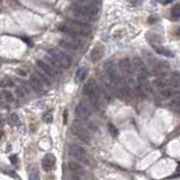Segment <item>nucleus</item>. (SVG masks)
I'll return each mask as SVG.
<instances>
[{"label": "nucleus", "mask_w": 180, "mask_h": 180, "mask_svg": "<svg viewBox=\"0 0 180 180\" xmlns=\"http://www.w3.org/2000/svg\"><path fill=\"white\" fill-rule=\"evenodd\" d=\"M76 115H77L78 118H80V119H88L89 117H90V115H91V110H90V108L88 107V105H86L85 103H79L77 105V107H76Z\"/></svg>", "instance_id": "obj_11"}, {"label": "nucleus", "mask_w": 180, "mask_h": 180, "mask_svg": "<svg viewBox=\"0 0 180 180\" xmlns=\"http://www.w3.org/2000/svg\"><path fill=\"white\" fill-rule=\"evenodd\" d=\"M35 74L39 78V79H41V81L43 82V85H47V86H50V85H51L50 78L46 77V76H45V74L43 73V72H42V73H41V72H36Z\"/></svg>", "instance_id": "obj_22"}, {"label": "nucleus", "mask_w": 180, "mask_h": 180, "mask_svg": "<svg viewBox=\"0 0 180 180\" xmlns=\"http://www.w3.org/2000/svg\"><path fill=\"white\" fill-rule=\"evenodd\" d=\"M71 180H83V179L80 177V176H78V174H73V176L71 177Z\"/></svg>", "instance_id": "obj_30"}, {"label": "nucleus", "mask_w": 180, "mask_h": 180, "mask_svg": "<svg viewBox=\"0 0 180 180\" xmlns=\"http://www.w3.org/2000/svg\"><path fill=\"white\" fill-rule=\"evenodd\" d=\"M17 72L19 74H21V76H23V77H25V76H26V72H25V71L24 70H21V69H19V70H17Z\"/></svg>", "instance_id": "obj_31"}, {"label": "nucleus", "mask_w": 180, "mask_h": 180, "mask_svg": "<svg viewBox=\"0 0 180 180\" xmlns=\"http://www.w3.org/2000/svg\"><path fill=\"white\" fill-rule=\"evenodd\" d=\"M104 53H105V48H104L103 45H97L96 47H94L90 52V61L92 63H97L98 61H100L101 58L104 56Z\"/></svg>", "instance_id": "obj_12"}, {"label": "nucleus", "mask_w": 180, "mask_h": 180, "mask_svg": "<svg viewBox=\"0 0 180 180\" xmlns=\"http://www.w3.org/2000/svg\"><path fill=\"white\" fill-rule=\"evenodd\" d=\"M2 136H3V133L1 132V131H0V140H1V137H2Z\"/></svg>", "instance_id": "obj_32"}, {"label": "nucleus", "mask_w": 180, "mask_h": 180, "mask_svg": "<svg viewBox=\"0 0 180 180\" xmlns=\"http://www.w3.org/2000/svg\"><path fill=\"white\" fill-rule=\"evenodd\" d=\"M30 86L32 87L34 90H36V91H42L44 85H43L41 79H39L35 73H33L30 76Z\"/></svg>", "instance_id": "obj_15"}, {"label": "nucleus", "mask_w": 180, "mask_h": 180, "mask_svg": "<svg viewBox=\"0 0 180 180\" xmlns=\"http://www.w3.org/2000/svg\"><path fill=\"white\" fill-rule=\"evenodd\" d=\"M2 97L5 98L6 101H14V96L10 91H7V90H3L2 91Z\"/></svg>", "instance_id": "obj_26"}, {"label": "nucleus", "mask_w": 180, "mask_h": 180, "mask_svg": "<svg viewBox=\"0 0 180 180\" xmlns=\"http://www.w3.org/2000/svg\"><path fill=\"white\" fill-rule=\"evenodd\" d=\"M48 56H51L52 59L55 61L61 69H68L71 65V59L68 54H65L59 48H50L47 51Z\"/></svg>", "instance_id": "obj_3"}, {"label": "nucleus", "mask_w": 180, "mask_h": 180, "mask_svg": "<svg viewBox=\"0 0 180 180\" xmlns=\"http://www.w3.org/2000/svg\"><path fill=\"white\" fill-rule=\"evenodd\" d=\"M70 153L74 159H77L78 161H80V162H82V163H88L89 162L87 151L83 148H81V146H79V145H77V144L71 145Z\"/></svg>", "instance_id": "obj_7"}, {"label": "nucleus", "mask_w": 180, "mask_h": 180, "mask_svg": "<svg viewBox=\"0 0 180 180\" xmlns=\"http://www.w3.org/2000/svg\"><path fill=\"white\" fill-rule=\"evenodd\" d=\"M36 64H37V67L42 70V72H43L46 77L50 78V79L51 78H54L55 76H59V73L55 71V69L52 68V67H51L45 60H39Z\"/></svg>", "instance_id": "obj_10"}, {"label": "nucleus", "mask_w": 180, "mask_h": 180, "mask_svg": "<svg viewBox=\"0 0 180 180\" xmlns=\"http://www.w3.org/2000/svg\"><path fill=\"white\" fill-rule=\"evenodd\" d=\"M172 19H174V21H179V17H180V12H179V6H176L173 9H172Z\"/></svg>", "instance_id": "obj_25"}, {"label": "nucleus", "mask_w": 180, "mask_h": 180, "mask_svg": "<svg viewBox=\"0 0 180 180\" xmlns=\"http://www.w3.org/2000/svg\"><path fill=\"white\" fill-rule=\"evenodd\" d=\"M16 95H17L19 98H24V97H25V91H24L23 89H21V87H19V88H16Z\"/></svg>", "instance_id": "obj_29"}, {"label": "nucleus", "mask_w": 180, "mask_h": 180, "mask_svg": "<svg viewBox=\"0 0 180 180\" xmlns=\"http://www.w3.org/2000/svg\"><path fill=\"white\" fill-rule=\"evenodd\" d=\"M68 24L69 26L77 33L79 36H87L90 34V26L88 24L85 23V21H77V19H68L65 21Z\"/></svg>", "instance_id": "obj_5"}, {"label": "nucleus", "mask_w": 180, "mask_h": 180, "mask_svg": "<svg viewBox=\"0 0 180 180\" xmlns=\"http://www.w3.org/2000/svg\"><path fill=\"white\" fill-rule=\"evenodd\" d=\"M56 163V159L53 154H46L43 160H42V167L45 171H50L54 168V165Z\"/></svg>", "instance_id": "obj_14"}, {"label": "nucleus", "mask_w": 180, "mask_h": 180, "mask_svg": "<svg viewBox=\"0 0 180 180\" xmlns=\"http://www.w3.org/2000/svg\"><path fill=\"white\" fill-rule=\"evenodd\" d=\"M154 50L157 52L158 54L162 56H168V58H173V53H172L171 51H169L168 48H165V47H162V46H155L154 47Z\"/></svg>", "instance_id": "obj_19"}, {"label": "nucleus", "mask_w": 180, "mask_h": 180, "mask_svg": "<svg viewBox=\"0 0 180 180\" xmlns=\"http://www.w3.org/2000/svg\"><path fill=\"white\" fill-rule=\"evenodd\" d=\"M2 86L3 87H14L15 85H14V81H12V79H6L2 82Z\"/></svg>", "instance_id": "obj_28"}, {"label": "nucleus", "mask_w": 180, "mask_h": 180, "mask_svg": "<svg viewBox=\"0 0 180 180\" xmlns=\"http://www.w3.org/2000/svg\"><path fill=\"white\" fill-rule=\"evenodd\" d=\"M107 127H108V131H109V133L112 134L113 137H116V136L118 135V131L117 128H116L114 125L112 124V123H109V124L107 125Z\"/></svg>", "instance_id": "obj_24"}, {"label": "nucleus", "mask_w": 180, "mask_h": 180, "mask_svg": "<svg viewBox=\"0 0 180 180\" xmlns=\"http://www.w3.org/2000/svg\"><path fill=\"white\" fill-rule=\"evenodd\" d=\"M43 121H44L45 123H47V124L52 123V121H53V114H52L51 110H48V112L45 113L44 116H43Z\"/></svg>", "instance_id": "obj_23"}, {"label": "nucleus", "mask_w": 180, "mask_h": 180, "mask_svg": "<svg viewBox=\"0 0 180 180\" xmlns=\"http://www.w3.org/2000/svg\"><path fill=\"white\" fill-rule=\"evenodd\" d=\"M71 9H72L73 15L79 19H83L85 23H87V19L92 18L97 15V8L95 7V5L81 2L78 0L71 5Z\"/></svg>", "instance_id": "obj_1"}, {"label": "nucleus", "mask_w": 180, "mask_h": 180, "mask_svg": "<svg viewBox=\"0 0 180 180\" xmlns=\"http://www.w3.org/2000/svg\"><path fill=\"white\" fill-rule=\"evenodd\" d=\"M72 133L77 136L80 141L85 142V143H87V144H89V143H90V136H89L88 132H86V131L83 130L82 127L74 126L73 128H72Z\"/></svg>", "instance_id": "obj_13"}, {"label": "nucleus", "mask_w": 180, "mask_h": 180, "mask_svg": "<svg viewBox=\"0 0 180 180\" xmlns=\"http://www.w3.org/2000/svg\"><path fill=\"white\" fill-rule=\"evenodd\" d=\"M28 179L30 180H39V171L35 165H32L28 172Z\"/></svg>", "instance_id": "obj_20"}, {"label": "nucleus", "mask_w": 180, "mask_h": 180, "mask_svg": "<svg viewBox=\"0 0 180 180\" xmlns=\"http://www.w3.org/2000/svg\"><path fill=\"white\" fill-rule=\"evenodd\" d=\"M68 165H69V169H70L72 172H74V173H82L83 172V169L82 167H81V164H79V163L76 162V161H69Z\"/></svg>", "instance_id": "obj_18"}, {"label": "nucleus", "mask_w": 180, "mask_h": 180, "mask_svg": "<svg viewBox=\"0 0 180 180\" xmlns=\"http://www.w3.org/2000/svg\"><path fill=\"white\" fill-rule=\"evenodd\" d=\"M87 76H88V69H87L86 67H81V68H79L77 70V72H76V77H74L76 82L82 83L83 81H85V79L87 78Z\"/></svg>", "instance_id": "obj_17"}, {"label": "nucleus", "mask_w": 180, "mask_h": 180, "mask_svg": "<svg viewBox=\"0 0 180 180\" xmlns=\"http://www.w3.org/2000/svg\"><path fill=\"white\" fill-rule=\"evenodd\" d=\"M118 67H119V70L127 79L130 80L131 82L133 83L134 79H133V73H134V70H133V67H132V63L131 61L127 58H124L122 59L118 63Z\"/></svg>", "instance_id": "obj_6"}, {"label": "nucleus", "mask_w": 180, "mask_h": 180, "mask_svg": "<svg viewBox=\"0 0 180 180\" xmlns=\"http://www.w3.org/2000/svg\"><path fill=\"white\" fill-rule=\"evenodd\" d=\"M105 72H106L107 79L112 83L113 86L116 87H121L124 81H123V78L119 73H118V70L116 68V65L113 62H107L105 64Z\"/></svg>", "instance_id": "obj_4"}, {"label": "nucleus", "mask_w": 180, "mask_h": 180, "mask_svg": "<svg viewBox=\"0 0 180 180\" xmlns=\"http://www.w3.org/2000/svg\"><path fill=\"white\" fill-rule=\"evenodd\" d=\"M59 30L64 33L65 35H68V37H72V39H78V37H79V35H78L77 33L74 32L67 23H63L61 24V25H59Z\"/></svg>", "instance_id": "obj_16"}, {"label": "nucleus", "mask_w": 180, "mask_h": 180, "mask_svg": "<svg viewBox=\"0 0 180 180\" xmlns=\"http://www.w3.org/2000/svg\"><path fill=\"white\" fill-rule=\"evenodd\" d=\"M83 91L85 95L89 98V100L94 104L95 106H97L101 97V90L99 88L95 80H89L88 82L83 87Z\"/></svg>", "instance_id": "obj_2"}, {"label": "nucleus", "mask_w": 180, "mask_h": 180, "mask_svg": "<svg viewBox=\"0 0 180 180\" xmlns=\"http://www.w3.org/2000/svg\"><path fill=\"white\" fill-rule=\"evenodd\" d=\"M173 88H165V89H162V90H160V96L163 98V99H168V98H171L173 96Z\"/></svg>", "instance_id": "obj_21"}, {"label": "nucleus", "mask_w": 180, "mask_h": 180, "mask_svg": "<svg viewBox=\"0 0 180 180\" xmlns=\"http://www.w3.org/2000/svg\"><path fill=\"white\" fill-rule=\"evenodd\" d=\"M59 45L64 50L68 51H77L80 47V42L78 39H72V37H68V39H62L59 41Z\"/></svg>", "instance_id": "obj_9"}, {"label": "nucleus", "mask_w": 180, "mask_h": 180, "mask_svg": "<svg viewBox=\"0 0 180 180\" xmlns=\"http://www.w3.org/2000/svg\"><path fill=\"white\" fill-rule=\"evenodd\" d=\"M132 67H133V70L136 71V73L140 74V76H146L149 77V70H148V67L146 64L144 63V61L139 58V56H134L132 59Z\"/></svg>", "instance_id": "obj_8"}, {"label": "nucleus", "mask_w": 180, "mask_h": 180, "mask_svg": "<svg viewBox=\"0 0 180 180\" xmlns=\"http://www.w3.org/2000/svg\"><path fill=\"white\" fill-rule=\"evenodd\" d=\"M10 121H12V123H14L15 125H21V119H19V116L17 115V114H12L10 115Z\"/></svg>", "instance_id": "obj_27"}]
</instances>
